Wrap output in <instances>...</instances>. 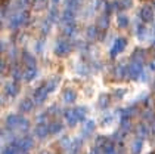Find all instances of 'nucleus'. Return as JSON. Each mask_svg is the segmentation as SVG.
Wrapping results in <instances>:
<instances>
[{"label":"nucleus","mask_w":155,"mask_h":154,"mask_svg":"<svg viewBox=\"0 0 155 154\" xmlns=\"http://www.w3.org/2000/svg\"><path fill=\"white\" fill-rule=\"evenodd\" d=\"M149 154H155V150H154V151H151V153H149Z\"/></svg>","instance_id":"obj_1"}]
</instances>
